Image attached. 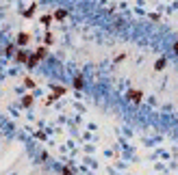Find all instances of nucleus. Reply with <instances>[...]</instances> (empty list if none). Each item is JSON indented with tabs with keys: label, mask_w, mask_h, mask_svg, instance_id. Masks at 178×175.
<instances>
[{
	"label": "nucleus",
	"mask_w": 178,
	"mask_h": 175,
	"mask_svg": "<svg viewBox=\"0 0 178 175\" xmlns=\"http://www.w3.org/2000/svg\"><path fill=\"white\" fill-rule=\"evenodd\" d=\"M141 97H143V93H141L139 89H133V91H128V99H133L135 104H139V102H141Z\"/></svg>",
	"instance_id": "f257e3e1"
},
{
	"label": "nucleus",
	"mask_w": 178,
	"mask_h": 175,
	"mask_svg": "<svg viewBox=\"0 0 178 175\" xmlns=\"http://www.w3.org/2000/svg\"><path fill=\"white\" fill-rule=\"evenodd\" d=\"M28 41H31V35H28V33H20V35H17V43H20V45H26Z\"/></svg>",
	"instance_id": "f03ea898"
},
{
	"label": "nucleus",
	"mask_w": 178,
	"mask_h": 175,
	"mask_svg": "<svg viewBox=\"0 0 178 175\" xmlns=\"http://www.w3.org/2000/svg\"><path fill=\"white\" fill-rule=\"evenodd\" d=\"M28 59H31V56H28L26 52H22V50L15 54V61H20V63H28Z\"/></svg>",
	"instance_id": "7ed1b4c3"
},
{
	"label": "nucleus",
	"mask_w": 178,
	"mask_h": 175,
	"mask_svg": "<svg viewBox=\"0 0 178 175\" xmlns=\"http://www.w3.org/2000/svg\"><path fill=\"white\" fill-rule=\"evenodd\" d=\"M35 56H37L39 61H41V59H46V56H48V50H46V48H39L37 52H35Z\"/></svg>",
	"instance_id": "20e7f679"
},
{
	"label": "nucleus",
	"mask_w": 178,
	"mask_h": 175,
	"mask_svg": "<svg viewBox=\"0 0 178 175\" xmlns=\"http://www.w3.org/2000/svg\"><path fill=\"white\" fill-rule=\"evenodd\" d=\"M65 15H67V11H63V9H57V11H55V17H57V20H63Z\"/></svg>",
	"instance_id": "39448f33"
},
{
	"label": "nucleus",
	"mask_w": 178,
	"mask_h": 175,
	"mask_svg": "<svg viewBox=\"0 0 178 175\" xmlns=\"http://www.w3.org/2000/svg\"><path fill=\"white\" fill-rule=\"evenodd\" d=\"M83 84H85V82H83L81 76H76V78H74V87H76V89H83Z\"/></svg>",
	"instance_id": "423d86ee"
},
{
	"label": "nucleus",
	"mask_w": 178,
	"mask_h": 175,
	"mask_svg": "<svg viewBox=\"0 0 178 175\" xmlns=\"http://www.w3.org/2000/svg\"><path fill=\"white\" fill-rule=\"evenodd\" d=\"M22 104H24V106H31V104H33V95H24Z\"/></svg>",
	"instance_id": "0eeeda50"
},
{
	"label": "nucleus",
	"mask_w": 178,
	"mask_h": 175,
	"mask_svg": "<svg viewBox=\"0 0 178 175\" xmlns=\"http://www.w3.org/2000/svg\"><path fill=\"white\" fill-rule=\"evenodd\" d=\"M37 63H39V59H37V56H31V59H28V67H35Z\"/></svg>",
	"instance_id": "6e6552de"
},
{
	"label": "nucleus",
	"mask_w": 178,
	"mask_h": 175,
	"mask_svg": "<svg viewBox=\"0 0 178 175\" xmlns=\"http://www.w3.org/2000/svg\"><path fill=\"white\" fill-rule=\"evenodd\" d=\"M154 67H157V69H163V67H165V59H159V61L154 63Z\"/></svg>",
	"instance_id": "1a4fd4ad"
},
{
	"label": "nucleus",
	"mask_w": 178,
	"mask_h": 175,
	"mask_svg": "<svg viewBox=\"0 0 178 175\" xmlns=\"http://www.w3.org/2000/svg\"><path fill=\"white\" fill-rule=\"evenodd\" d=\"M24 84H26V87H31V89H33V87H35V82H33V80H31V78H24Z\"/></svg>",
	"instance_id": "9d476101"
},
{
	"label": "nucleus",
	"mask_w": 178,
	"mask_h": 175,
	"mask_svg": "<svg viewBox=\"0 0 178 175\" xmlns=\"http://www.w3.org/2000/svg\"><path fill=\"white\" fill-rule=\"evenodd\" d=\"M50 20H52V17H50V15H44V17H41V22L46 24V26H48V24H50Z\"/></svg>",
	"instance_id": "9b49d317"
},
{
	"label": "nucleus",
	"mask_w": 178,
	"mask_h": 175,
	"mask_svg": "<svg viewBox=\"0 0 178 175\" xmlns=\"http://www.w3.org/2000/svg\"><path fill=\"white\" fill-rule=\"evenodd\" d=\"M61 173H63V175H74V173H72L67 166H63V169H61Z\"/></svg>",
	"instance_id": "f8f14e48"
},
{
	"label": "nucleus",
	"mask_w": 178,
	"mask_h": 175,
	"mask_svg": "<svg viewBox=\"0 0 178 175\" xmlns=\"http://www.w3.org/2000/svg\"><path fill=\"white\" fill-rule=\"evenodd\" d=\"M13 50H15L13 45H7V48H5V52H7V54H13Z\"/></svg>",
	"instance_id": "ddd939ff"
},
{
	"label": "nucleus",
	"mask_w": 178,
	"mask_h": 175,
	"mask_svg": "<svg viewBox=\"0 0 178 175\" xmlns=\"http://www.w3.org/2000/svg\"><path fill=\"white\" fill-rule=\"evenodd\" d=\"M174 52H178V41H176V43H174Z\"/></svg>",
	"instance_id": "4468645a"
}]
</instances>
